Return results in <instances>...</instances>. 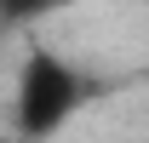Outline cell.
Returning a JSON list of instances; mask_svg holds the SVG:
<instances>
[{
    "label": "cell",
    "mask_w": 149,
    "mask_h": 143,
    "mask_svg": "<svg viewBox=\"0 0 149 143\" xmlns=\"http://www.w3.org/2000/svg\"><path fill=\"white\" fill-rule=\"evenodd\" d=\"M86 103V80L63 52L35 46L17 69V126L29 137H52L74 109Z\"/></svg>",
    "instance_id": "obj_1"
},
{
    "label": "cell",
    "mask_w": 149,
    "mask_h": 143,
    "mask_svg": "<svg viewBox=\"0 0 149 143\" xmlns=\"http://www.w3.org/2000/svg\"><path fill=\"white\" fill-rule=\"evenodd\" d=\"M0 6H12V12H46V6H63V0H0Z\"/></svg>",
    "instance_id": "obj_2"
}]
</instances>
